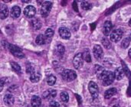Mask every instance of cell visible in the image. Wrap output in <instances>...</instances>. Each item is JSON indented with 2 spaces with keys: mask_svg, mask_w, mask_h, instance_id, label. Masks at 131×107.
<instances>
[{
  "mask_svg": "<svg viewBox=\"0 0 131 107\" xmlns=\"http://www.w3.org/2000/svg\"><path fill=\"white\" fill-rule=\"evenodd\" d=\"M94 70H95V73L97 74V77L99 78L100 76L102 74V73H103L105 70L104 69L103 67L100 66V65H95V66H94Z\"/></svg>",
  "mask_w": 131,
  "mask_h": 107,
  "instance_id": "cell-24",
  "label": "cell"
},
{
  "mask_svg": "<svg viewBox=\"0 0 131 107\" xmlns=\"http://www.w3.org/2000/svg\"><path fill=\"white\" fill-rule=\"evenodd\" d=\"M75 96H76V97L78 98V100L79 104H81V97H80L79 95H78V94H75Z\"/></svg>",
  "mask_w": 131,
  "mask_h": 107,
  "instance_id": "cell-37",
  "label": "cell"
},
{
  "mask_svg": "<svg viewBox=\"0 0 131 107\" xmlns=\"http://www.w3.org/2000/svg\"><path fill=\"white\" fill-rule=\"evenodd\" d=\"M8 49L9 50V51L15 57H18V58H23V57H25V54H23V52L21 51V50L18 47H17V46H15L14 44H9L8 46Z\"/></svg>",
  "mask_w": 131,
  "mask_h": 107,
  "instance_id": "cell-3",
  "label": "cell"
},
{
  "mask_svg": "<svg viewBox=\"0 0 131 107\" xmlns=\"http://www.w3.org/2000/svg\"><path fill=\"white\" fill-rule=\"evenodd\" d=\"M31 26L35 30H38L41 28V22L38 18H34L31 20Z\"/></svg>",
  "mask_w": 131,
  "mask_h": 107,
  "instance_id": "cell-19",
  "label": "cell"
},
{
  "mask_svg": "<svg viewBox=\"0 0 131 107\" xmlns=\"http://www.w3.org/2000/svg\"><path fill=\"white\" fill-rule=\"evenodd\" d=\"M91 27H92V30H93V29H94V27H96V25L92 24V25H91Z\"/></svg>",
  "mask_w": 131,
  "mask_h": 107,
  "instance_id": "cell-39",
  "label": "cell"
},
{
  "mask_svg": "<svg viewBox=\"0 0 131 107\" xmlns=\"http://www.w3.org/2000/svg\"><path fill=\"white\" fill-rule=\"evenodd\" d=\"M40 75L38 74H36V73H33L31 74L30 76V80L32 82V83H37L40 80Z\"/></svg>",
  "mask_w": 131,
  "mask_h": 107,
  "instance_id": "cell-26",
  "label": "cell"
},
{
  "mask_svg": "<svg viewBox=\"0 0 131 107\" xmlns=\"http://www.w3.org/2000/svg\"><path fill=\"white\" fill-rule=\"evenodd\" d=\"M116 93H117V89L116 88H110L105 92L104 97H105V99L108 100V99L111 98L113 96H114Z\"/></svg>",
  "mask_w": 131,
  "mask_h": 107,
  "instance_id": "cell-18",
  "label": "cell"
},
{
  "mask_svg": "<svg viewBox=\"0 0 131 107\" xmlns=\"http://www.w3.org/2000/svg\"><path fill=\"white\" fill-rule=\"evenodd\" d=\"M10 64H11V66H12V70H13L15 73H17V74H20L21 73V69L20 65H18V64H17L16 62L12 61V62H10Z\"/></svg>",
  "mask_w": 131,
  "mask_h": 107,
  "instance_id": "cell-20",
  "label": "cell"
},
{
  "mask_svg": "<svg viewBox=\"0 0 131 107\" xmlns=\"http://www.w3.org/2000/svg\"><path fill=\"white\" fill-rule=\"evenodd\" d=\"M61 77H62L64 80L68 81V82H71V81H72L77 78V74H76L75 71H74L72 70L66 69L62 72Z\"/></svg>",
  "mask_w": 131,
  "mask_h": 107,
  "instance_id": "cell-2",
  "label": "cell"
},
{
  "mask_svg": "<svg viewBox=\"0 0 131 107\" xmlns=\"http://www.w3.org/2000/svg\"><path fill=\"white\" fill-rule=\"evenodd\" d=\"M55 51L57 54H58L59 56H62L65 51V48L62 44H58L55 47Z\"/></svg>",
  "mask_w": 131,
  "mask_h": 107,
  "instance_id": "cell-22",
  "label": "cell"
},
{
  "mask_svg": "<svg viewBox=\"0 0 131 107\" xmlns=\"http://www.w3.org/2000/svg\"><path fill=\"white\" fill-rule=\"evenodd\" d=\"M111 107H120V106H118L117 104H116V105H114V106H112Z\"/></svg>",
  "mask_w": 131,
  "mask_h": 107,
  "instance_id": "cell-41",
  "label": "cell"
},
{
  "mask_svg": "<svg viewBox=\"0 0 131 107\" xmlns=\"http://www.w3.org/2000/svg\"><path fill=\"white\" fill-rule=\"evenodd\" d=\"M52 8V3L51 2H45L41 5V15L43 17H47L50 13Z\"/></svg>",
  "mask_w": 131,
  "mask_h": 107,
  "instance_id": "cell-4",
  "label": "cell"
},
{
  "mask_svg": "<svg viewBox=\"0 0 131 107\" xmlns=\"http://www.w3.org/2000/svg\"><path fill=\"white\" fill-rule=\"evenodd\" d=\"M91 7H92L91 4L89 3L88 2L84 1V2H81V8H82V9H84V10H86V11H87V10H89V9L91 8Z\"/></svg>",
  "mask_w": 131,
  "mask_h": 107,
  "instance_id": "cell-28",
  "label": "cell"
},
{
  "mask_svg": "<svg viewBox=\"0 0 131 107\" xmlns=\"http://www.w3.org/2000/svg\"><path fill=\"white\" fill-rule=\"evenodd\" d=\"M112 28H113V25L112 23L110 21H106L104 24V26H103V33L105 36H107L110 34L111 30H112Z\"/></svg>",
  "mask_w": 131,
  "mask_h": 107,
  "instance_id": "cell-11",
  "label": "cell"
},
{
  "mask_svg": "<svg viewBox=\"0 0 131 107\" xmlns=\"http://www.w3.org/2000/svg\"><path fill=\"white\" fill-rule=\"evenodd\" d=\"M20 14H21V8L20 7L17 6V5H15L11 9V16L13 18H17L20 16Z\"/></svg>",
  "mask_w": 131,
  "mask_h": 107,
  "instance_id": "cell-16",
  "label": "cell"
},
{
  "mask_svg": "<svg viewBox=\"0 0 131 107\" xmlns=\"http://www.w3.org/2000/svg\"><path fill=\"white\" fill-rule=\"evenodd\" d=\"M36 13V9L32 5H28L24 9V15L28 18H32Z\"/></svg>",
  "mask_w": 131,
  "mask_h": 107,
  "instance_id": "cell-9",
  "label": "cell"
},
{
  "mask_svg": "<svg viewBox=\"0 0 131 107\" xmlns=\"http://www.w3.org/2000/svg\"><path fill=\"white\" fill-rule=\"evenodd\" d=\"M49 105H50V107H60L59 103L55 101H51Z\"/></svg>",
  "mask_w": 131,
  "mask_h": 107,
  "instance_id": "cell-35",
  "label": "cell"
},
{
  "mask_svg": "<svg viewBox=\"0 0 131 107\" xmlns=\"http://www.w3.org/2000/svg\"><path fill=\"white\" fill-rule=\"evenodd\" d=\"M128 54H129V56H130V57L131 58V48L129 50V51H128Z\"/></svg>",
  "mask_w": 131,
  "mask_h": 107,
  "instance_id": "cell-38",
  "label": "cell"
},
{
  "mask_svg": "<svg viewBox=\"0 0 131 107\" xmlns=\"http://www.w3.org/2000/svg\"><path fill=\"white\" fill-rule=\"evenodd\" d=\"M56 95H57L56 90L53 89H49L43 93V98L44 99H53L56 97Z\"/></svg>",
  "mask_w": 131,
  "mask_h": 107,
  "instance_id": "cell-15",
  "label": "cell"
},
{
  "mask_svg": "<svg viewBox=\"0 0 131 107\" xmlns=\"http://www.w3.org/2000/svg\"><path fill=\"white\" fill-rule=\"evenodd\" d=\"M129 39H130V41H131V34H130V36H129Z\"/></svg>",
  "mask_w": 131,
  "mask_h": 107,
  "instance_id": "cell-43",
  "label": "cell"
},
{
  "mask_svg": "<svg viewBox=\"0 0 131 107\" xmlns=\"http://www.w3.org/2000/svg\"><path fill=\"white\" fill-rule=\"evenodd\" d=\"M8 15V8L5 4H0V18L5 19Z\"/></svg>",
  "mask_w": 131,
  "mask_h": 107,
  "instance_id": "cell-12",
  "label": "cell"
},
{
  "mask_svg": "<svg viewBox=\"0 0 131 107\" xmlns=\"http://www.w3.org/2000/svg\"><path fill=\"white\" fill-rule=\"evenodd\" d=\"M47 83L49 86H53L56 83V77L55 76L51 74L47 77Z\"/></svg>",
  "mask_w": 131,
  "mask_h": 107,
  "instance_id": "cell-25",
  "label": "cell"
},
{
  "mask_svg": "<svg viewBox=\"0 0 131 107\" xmlns=\"http://www.w3.org/2000/svg\"><path fill=\"white\" fill-rule=\"evenodd\" d=\"M101 43H102V44L104 45V47L105 48L108 49V48H111V44L110 41L107 38H103L102 40H101Z\"/></svg>",
  "mask_w": 131,
  "mask_h": 107,
  "instance_id": "cell-27",
  "label": "cell"
},
{
  "mask_svg": "<svg viewBox=\"0 0 131 107\" xmlns=\"http://www.w3.org/2000/svg\"><path fill=\"white\" fill-rule=\"evenodd\" d=\"M45 36L43 35V34H39L38 35V37L36 38V40H35V42L37 44H39V45H41V44H44L45 43Z\"/></svg>",
  "mask_w": 131,
  "mask_h": 107,
  "instance_id": "cell-23",
  "label": "cell"
},
{
  "mask_svg": "<svg viewBox=\"0 0 131 107\" xmlns=\"http://www.w3.org/2000/svg\"><path fill=\"white\" fill-rule=\"evenodd\" d=\"M58 32H59V34L60 36L63 38V39H69L71 38V32L70 31L65 28V27H61L58 30Z\"/></svg>",
  "mask_w": 131,
  "mask_h": 107,
  "instance_id": "cell-10",
  "label": "cell"
},
{
  "mask_svg": "<svg viewBox=\"0 0 131 107\" xmlns=\"http://www.w3.org/2000/svg\"><path fill=\"white\" fill-rule=\"evenodd\" d=\"M6 78L5 77H2L0 79V92L3 90V87H4V85L6 83Z\"/></svg>",
  "mask_w": 131,
  "mask_h": 107,
  "instance_id": "cell-33",
  "label": "cell"
},
{
  "mask_svg": "<svg viewBox=\"0 0 131 107\" xmlns=\"http://www.w3.org/2000/svg\"><path fill=\"white\" fill-rule=\"evenodd\" d=\"M26 72H27L28 74H31L35 73L34 67H33L30 63L27 64V65H26Z\"/></svg>",
  "mask_w": 131,
  "mask_h": 107,
  "instance_id": "cell-30",
  "label": "cell"
},
{
  "mask_svg": "<svg viewBox=\"0 0 131 107\" xmlns=\"http://www.w3.org/2000/svg\"><path fill=\"white\" fill-rule=\"evenodd\" d=\"M123 66H124V73H126V75L128 77H130V74H131V73H130V71L128 70V68H127V67L123 63Z\"/></svg>",
  "mask_w": 131,
  "mask_h": 107,
  "instance_id": "cell-34",
  "label": "cell"
},
{
  "mask_svg": "<svg viewBox=\"0 0 131 107\" xmlns=\"http://www.w3.org/2000/svg\"><path fill=\"white\" fill-rule=\"evenodd\" d=\"M98 79L101 80V81L102 82V84L104 86H109L114 82V73L111 71L104 70Z\"/></svg>",
  "mask_w": 131,
  "mask_h": 107,
  "instance_id": "cell-1",
  "label": "cell"
},
{
  "mask_svg": "<svg viewBox=\"0 0 131 107\" xmlns=\"http://www.w3.org/2000/svg\"><path fill=\"white\" fill-rule=\"evenodd\" d=\"M54 30L51 29V28H48L46 31H45V37L48 38H51L53 35H54Z\"/></svg>",
  "mask_w": 131,
  "mask_h": 107,
  "instance_id": "cell-32",
  "label": "cell"
},
{
  "mask_svg": "<svg viewBox=\"0 0 131 107\" xmlns=\"http://www.w3.org/2000/svg\"><path fill=\"white\" fill-rule=\"evenodd\" d=\"M130 41L129 38H124V39L123 40L122 43H121V46H122V47H124V48H127V47H128V46L130 45Z\"/></svg>",
  "mask_w": 131,
  "mask_h": 107,
  "instance_id": "cell-31",
  "label": "cell"
},
{
  "mask_svg": "<svg viewBox=\"0 0 131 107\" xmlns=\"http://www.w3.org/2000/svg\"><path fill=\"white\" fill-rule=\"evenodd\" d=\"M22 2H26V3H28V2H29L30 1H29V0H23Z\"/></svg>",
  "mask_w": 131,
  "mask_h": 107,
  "instance_id": "cell-40",
  "label": "cell"
},
{
  "mask_svg": "<svg viewBox=\"0 0 131 107\" xmlns=\"http://www.w3.org/2000/svg\"><path fill=\"white\" fill-rule=\"evenodd\" d=\"M4 103L8 106H12L15 102V98L12 94H6L3 99Z\"/></svg>",
  "mask_w": 131,
  "mask_h": 107,
  "instance_id": "cell-13",
  "label": "cell"
},
{
  "mask_svg": "<svg viewBox=\"0 0 131 107\" xmlns=\"http://www.w3.org/2000/svg\"><path fill=\"white\" fill-rule=\"evenodd\" d=\"M88 90L91 93V97L93 99H97L99 95V89L97 87V84L93 81H91L88 85Z\"/></svg>",
  "mask_w": 131,
  "mask_h": 107,
  "instance_id": "cell-5",
  "label": "cell"
},
{
  "mask_svg": "<svg viewBox=\"0 0 131 107\" xmlns=\"http://www.w3.org/2000/svg\"><path fill=\"white\" fill-rule=\"evenodd\" d=\"M129 25L131 27V19L130 20V21H129Z\"/></svg>",
  "mask_w": 131,
  "mask_h": 107,
  "instance_id": "cell-42",
  "label": "cell"
},
{
  "mask_svg": "<svg viewBox=\"0 0 131 107\" xmlns=\"http://www.w3.org/2000/svg\"><path fill=\"white\" fill-rule=\"evenodd\" d=\"M93 53H94V55L95 58L97 59V60H101L103 58V57H104L103 49H102L101 46H100L98 44H96V45L94 46Z\"/></svg>",
  "mask_w": 131,
  "mask_h": 107,
  "instance_id": "cell-8",
  "label": "cell"
},
{
  "mask_svg": "<svg viewBox=\"0 0 131 107\" xmlns=\"http://www.w3.org/2000/svg\"><path fill=\"white\" fill-rule=\"evenodd\" d=\"M61 100L64 102V103H67L69 100V96L68 94V93L66 92H62L61 93Z\"/></svg>",
  "mask_w": 131,
  "mask_h": 107,
  "instance_id": "cell-29",
  "label": "cell"
},
{
  "mask_svg": "<svg viewBox=\"0 0 131 107\" xmlns=\"http://www.w3.org/2000/svg\"><path fill=\"white\" fill-rule=\"evenodd\" d=\"M73 8H74V9L76 11H78V5H77V2H73Z\"/></svg>",
  "mask_w": 131,
  "mask_h": 107,
  "instance_id": "cell-36",
  "label": "cell"
},
{
  "mask_svg": "<svg viewBox=\"0 0 131 107\" xmlns=\"http://www.w3.org/2000/svg\"><path fill=\"white\" fill-rule=\"evenodd\" d=\"M114 79H116L117 80H121L124 78V71L123 70L122 67H117L114 73Z\"/></svg>",
  "mask_w": 131,
  "mask_h": 107,
  "instance_id": "cell-14",
  "label": "cell"
},
{
  "mask_svg": "<svg viewBox=\"0 0 131 107\" xmlns=\"http://www.w3.org/2000/svg\"><path fill=\"white\" fill-rule=\"evenodd\" d=\"M83 56L81 53L77 54L73 60V65L76 69H80L83 66Z\"/></svg>",
  "mask_w": 131,
  "mask_h": 107,
  "instance_id": "cell-7",
  "label": "cell"
},
{
  "mask_svg": "<svg viewBox=\"0 0 131 107\" xmlns=\"http://www.w3.org/2000/svg\"><path fill=\"white\" fill-rule=\"evenodd\" d=\"M82 56H83V59H84L86 62H88V63H91V54H90V51H89L88 49H86V50L84 51V53L82 54Z\"/></svg>",
  "mask_w": 131,
  "mask_h": 107,
  "instance_id": "cell-21",
  "label": "cell"
},
{
  "mask_svg": "<svg viewBox=\"0 0 131 107\" xmlns=\"http://www.w3.org/2000/svg\"><path fill=\"white\" fill-rule=\"evenodd\" d=\"M123 37V31L121 29H115L111 34V41L113 42H118Z\"/></svg>",
  "mask_w": 131,
  "mask_h": 107,
  "instance_id": "cell-6",
  "label": "cell"
},
{
  "mask_svg": "<svg viewBox=\"0 0 131 107\" xmlns=\"http://www.w3.org/2000/svg\"><path fill=\"white\" fill-rule=\"evenodd\" d=\"M31 104L32 107H40L41 105V99L38 96H33L31 98Z\"/></svg>",
  "mask_w": 131,
  "mask_h": 107,
  "instance_id": "cell-17",
  "label": "cell"
}]
</instances>
